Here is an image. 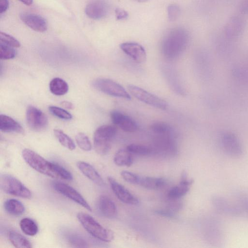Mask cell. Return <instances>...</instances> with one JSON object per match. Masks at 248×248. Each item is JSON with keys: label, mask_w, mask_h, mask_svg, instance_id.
<instances>
[{"label": "cell", "mask_w": 248, "mask_h": 248, "mask_svg": "<svg viewBox=\"0 0 248 248\" xmlns=\"http://www.w3.org/2000/svg\"><path fill=\"white\" fill-rule=\"evenodd\" d=\"M189 40L188 32L182 28H175L164 36L161 44V51L167 59H176L186 48Z\"/></svg>", "instance_id": "cell-1"}, {"label": "cell", "mask_w": 248, "mask_h": 248, "mask_svg": "<svg viewBox=\"0 0 248 248\" xmlns=\"http://www.w3.org/2000/svg\"><path fill=\"white\" fill-rule=\"evenodd\" d=\"M77 217L85 230L94 237L105 242H109L113 240V232L102 226L91 216L83 212H79Z\"/></svg>", "instance_id": "cell-2"}, {"label": "cell", "mask_w": 248, "mask_h": 248, "mask_svg": "<svg viewBox=\"0 0 248 248\" xmlns=\"http://www.w3.org/2000/svg\"><path fill=\"white\" fill-rule=\"evenodd\" d=\"M22 155L25 162L36 171L52 178H59L55 170L54 162L46 160L34 151L27 148L23 150Z\"/></svg>", "instance_id": "cell-3"}, {"label": "cell", "mask_w": 248, "mask_h": 248, "mask_svg": "<svg viewBox=\"0 0 248 248\" xmlns=\"http://www.w3.org/2000/svg\"><path fill=\"white\" fill-rule=\"evenodd\" d=\"M117 131V127L111 125H102L96 129L93 136V145L97 154L104 155L108 153Z\"/></svg>", "instance_id": "cell-4"}, {"label": "cell", "mask_w": 248, "mask_h": 248, "mask_svg": "<svg viewBox=\"0 0 248 248\" xmlns=\"http://www.w3.org/2000/svg\"><path fill=\"white\" fill-rule=\"evenodd\" d=\"M92 85L95 89L106 94L127 100L131 99L130 94L125 89L111 79L98 78L93 81Z\"/></svg>", "instance_id": "cell-5"}, {"label": "cell", "mask_w": 248, "mask_h": 248, "mask_svg": "<svg viewBox=\"0 0 248 248\" xmlns=\"http://www.w3.org/2000/svg\"><path fill=\"white\" fill-rule=\"evenodd\" d=\"M0 186L5 193L24 198H29L31 193L19 180L10 174L0 176Z\"/></svg>", "instance_id": "cell-6"}, {"label": "cell", "mask_w": 248, "mask_h": 248, "mask_svg": "<svg viewBox=\"0 0 248 248\" xmlns=\"http://www.w3.org/2000/svg\"><path fill=\"white\" fill-rule=\"evenodd\" d=\"M174 137V135H155L151 146L153 154L164 156L175 155L177 152V145Z\"/></svg>", "instance_id": "cell-7"}, {"label": "cell", "mask_w": 248, "mask_h": 248, "mask_svg": "<svg viewBox=\"0 0 248 248\" xmlns=\"http://www.w3.org/2000/svg\"><path fill=\"white\" fill-rule=\"evenodd\" d=\"M127 89L130 93L139 101L152 107L165 110L168 107L167 103L163 99L139 87L129 85Z\"/></svg>", "instance_id": "cell-8"}, {"label": "cell", "mask_w": 248, "mask_h": 248, "mask_svg": "<svg viewBox=\"0 0 248 248\" xmlns=\"http://www.w3.org/2000/svg\"><path fill=\"white\" fill-rule=\"evenodd\" d=\"M246 27L247 22L244 18L238 15H233L224 25L222 33L227 39L233 41L243 34Z\"/></svg>", "instance_id": "cell-9"}, {"label": "cell", "mask_w": 248, "mask_h": 248, "mask_svg": "<svg viewBox=\"0 0 248 248\" xmlns=\"http://www.w3.org/2000/svg\"><path fill=\"white\" fill-rule=\"evenodd\" d=\"M26 120L29 127L35 131H42L48 125V119L45 114L32 106H29L27 108Z\"/></svg>", "instance_id": "cell-10"}, {"label": "cell", "mask_w": 248, "mask_h": 248, "mask_svg": "<svg viewBox=\"0 0 248 248\" xmlns=\"http://www.w3.org/2000/svg\"><path fill=\"white\" fill-rule=\"evenodd\" d=\"M53 188L58 192L78 203L89 211L92 208L83 197L75 188L68 185L58 181L52 183Z\"/></svg>", "instance_id": "cell-11"}, {"label": "cell", "mask_w": 248, "mask_h": 248, "mask_svg": "<svg viewBox=\"0 0 248 248\" xmlns=\"http://www.w3.org/2000/svg\"><path fill=\"white\" fill-rule=\"evenodd\" d=\"M108 180L112 191L119 200L128 204H139V199L113 177L109 176L108 177Z\"/></svg>", "instance_id": "cell-12"}, {"label": "cell", "mask_w": 248, "mask_h": 248, "mask_svg": "<svg viewBox=\"0 0 248 248\" xmlns=\"http://www.w3.org/2000/svg\"><path fill=\"white\" fill-rule=\"evenodd\" d=\"M220 143L223 151L230 156L237 157L242 154V145L237 138L232 134H224L221 138Z\"/></svg>", "instance_id": "cell-13"}, {"label": "cell", "mask_w": 248, "mask_h": 248, "mask_svg": "<svg viewBox=\"0 0 248 248\" xmlns=\"http://www.w3.org/2000/svg\"><path fill=\"white\" fill-rule=\"evenodd\" d=\"M113 124L126 132H134L137 130L138 125L129 116L117 110H113L110 114Z\"/></svg>", "instance_id": "cell-14"}, {"label": "cell", "mask_w": 248, "mask_h": 248, "mask_svg": "<svg viewBox=\"0 0 248 248\" xmlns=\"http://www.w3.org/2000/svg\"><path fill=\"white\" fill-rule=\"evenodd\" d=\"M120 48L137 63H143L146 60V53L144 48L138 43L124 42L120 45Z\"/></svg>", "instance_id": "cell-15"}, {"label": "cell", "mask_w": 248, "mask_h": 248, "mask_svg": "<svg viewBox=\"0 0 248 248\" xmlns=\"http://www.w3.org/2000/svg\"><path fill=\"white\" fill-rule=\"evenodd\" d=\"M108 10V5L106 0H92L86 6L85 12L89 18L98 20L105 17Z\"/></svg>", "instance_id": "cell-16"}, {"label": "cell", "mask_w": 248, "mask_h": 248, "mask_svg": "<svg viewBox=\"0 0 248 248\" xmlns=\"http://www.w3.org/2000/svg\"><path fill=\"white\" fill-rule=\"evenodd\" d=\"M20 18L25 25L34 31L44 32L47 30V22L46 19L40 15L24 13L20 14Z\"/></svg>", "instance_id": "cell-17"}, {"label": "cell", "mask_w": 248, "mask_h": 248, "mask_svg": "<svg viewBox=\"0 0 248 248\" xmlns=\"http://www.w3.org/2000/svg\"><path fill=\"white\" fill-rule=\"evenodd\" d=\"M213 203L216 210L222 214L237 216L242 212V209L239 206L232 204L220 196H215L213 198Z\"/></svg>", "instance_id": "cell-18"}, {"label": "cell", "mask_w": 248, "mask_h": 248, "mask_svg": "<svg viewBox=\"0 0 248 248\" xmlns=\"http://www.w3.org/2000/svg\"><path fill=\"white\" fill-rule=\"evenodd\" d=\"M192 183V179L187 178L186 172H183L179 184L172 187L169 191L168 198L171 200H176L184 196L189 191Z\"/></svg>", "instance_id": "cell-19"}, {"label": "cell", "mask_w": 248, "mask_h": 248, "mask_svg": "<svg viewBox=\"0 0 248 248\" xmlns=\"http://www.w3.org/2000/svg\"><path fill=\"white\" fill-rule=\"evenodd\" d=\"M97 208L101 214L107 218H113L117 215L115 203L107 196H100L97 202Z\"/></svg>", "instance_id": "cell-20"}, {"label": "cell", "mask_w": 248, "mask_h": 248, "mask_svg": "<svg viewBox=\"0 0 248 248\" xmlns=\"http://www.w3.org/2000/svg\"><path fill=\"white\" fill-rule=\"evenodd\" d=\"M77 166L80 171L93 182L99 186L105 185V182L99 173L91 164L80 161L77 162Z\"/></svg>", "instance_id": "cell-21"}, {"label": "cell", "mask_w": 248, "mask_h": 248, "mask_svg": "<svg viewBox=\"0 0 248 248\" xmlns=\"http://www.w3.org/2000/svg\"><path fill=\"white\" fill-rule=\"evenodd\" d=\"M0 130L3 132L24 134V129L16 120L4 114L0 115Z\"/></svg>", "instance_id": "cell-22"}, {"label": "cell", "mask_w": 248, "mask_h": 248, "mask_svg": "<svg viewBox=\"0 0 248 248\" xmlns=\"http://www.w3.org/2000/svg\"><path fill=\"white\" fill-rule=\"evenodd\" d=\"M166 183L163 178L144 177H140L139 185L148 189L157 190L164 187Z\"/></svg>", "instance_id": "cell-23"}, {"label": "cell", "mask_w": 248, "mask_h": 248, "mask_svg": "<svg viewBox=\"0 0 248 248\" xmlns=\"http://www.w3.org/2000/svg\"><path fill=\"white\" fill-rule=\"evenodd\" d=\"M114 162L118 166H131L133 163L132 154L126 148H122L115 153Z\"/></svg>", "instance_id": "cell-24"}, {"label": "cell", "mask_w": 248, "mask_h": 248, "mask_svg": "<svg viewBox=\"0 0 248 248\" xmlns=\"http://www.w3.org/2000/svg\"><path fill=\"white\" fill-rule=\"evenodd\" d=\"M4 208L8 214L14 216H20L25 211V207L22 203L15 199L7 200L4 202Z\"/></svg>", "instance_id": "cell-25"}, {"label": "cell", "mask_w": 248, "mask_h": 248, "mask_svg": "<svg viewBox=\"0 0 248 248\" xmlns=\"http://www.w3.org/2000/svg\"><path fill=\"white\" fill-rule=\"evenodd\" d=\"M68 89V85L66 82L61 78H55L49 83V90L54 95H64L67 93Z\"/></svg>", "instance_id": "cell-26"}, {"label": "cell", "mask_w": 248, "mask_h": 248, "mask_svg": "<svg viewBox=\"0 0 248 248\" xmlns=\"http://www.w3.org/2000/svg\"><path fill=\"white\" fill-rule=\"evenodd\" d=\"M8 238L13 245L17 248H31L30 242L21 234L15 231H11L8 233Z\"/></svg>", "instance_id": "cell-27"}, {"label": "cell", "mask_w": 248, "mask_h": 248, "mask_svg": "<svg viewBox=\"0 0 248 248\" xmlns=\"http://www.w3.org/2000/svg\"><path fill=\"white\" fill-rule=\"evenodd\" d=\"M22 231L26 235L34 236L38 231V227L35 222L28 217L22 218L19 223Z\"/></svg>", "instance_id": "cell-28"}, {"label": "cell", "mask_w": 248, "mask_h": 248, "mask_svg": "<svg viewBox=\"0 0 248 248\" xmlns=\"http://www.w3.org/2000/svg\"><path fill=\"white\" fill-rule=\"evenodd\" d=\"M150 129L155 135L170 134L174 135V130L169 124L161 122L153 123Z\"/></svg>", "instance_id": "cell-29"}, {"label": "cell", "mask_w": 248, "mask_h": 248, "mask_svg": "<svg viewBox=\"0 0 248 248\" xmlns=\"http://www.w3.org/2000/svg\"><path fill=\"white\" fill-rule=\"evenodd\" d=\"M54 134L60 143L64 147L70 150H74L76 148V145L67 135L60 129H54Z\"/></svg>", "instance_id": "cell-30"}, {"label": "cell", "mask_w": 248, "mask_h": 248, "mask_svg": "<svg viewBox=\"0 0 248 248\" xmlns=\"http://www.w3.org/2000/svg\"><path fill=\"white\" fill-rule=\"evenodd\" d=\"M126 148L132 154L147 155L153 154L151 147L146 145L133 143L128 145Z\"/></svg>", "instance_id": "cell-31"}, {"label": "cell", "mask_w": 248, "mask_h": 248, "mask_svg": "<svg viewBox=\"0 0 248 248\" xmlns=\"http://www.w3.org/2000/svg\"><path fill=\"white\" fill-rule=\"evenodd\" d=\"M67 241L73 247L87 248L88 245L87 241L81 236L77 234H70L67 236Z\"/></svg>", "instance_id": "cell-32"}, {"label": "cell", "mask_w": 248, "mask_h": 248, "mask_svg": "<svg viewBox=\"0 0 248 248\" xmlns=\"http://www.w3.org/2000/svg\"><path fill=\"white\" fill-rule=\"evenodd\" d=\"M76 142L78 147L85 151L91 150L92 146L88 136L84 133L80 132L75 137Z\"/></svg>", "instance_id": "cell-33"}, {"label": "cell", "mask_w": 248, "mask_h": 248, "mask_svg": "<svg viewBox=\"0 0 248 248\" xmlns=\"http://www.w3.org/2000/svg\"><path fill=\"white\" fill-rule=\"evenodd\" d=\"M49 112L56 117L65 120H69L72 118V115L64 109L54 106L48 107Z\"/></svg>", "instance_id": "cell-34"}, {"label": "cell", "mask_w": 248, "mask_h": 248, "mask_svg": "<svg viewBox=\"0 0 248 248\" xmlns=\"http://www.w3.org/2000/svg\"><path fill=\"white\" fill-rule=\"evenodd\" d=\"M16 52L13 47L0 42V58L2 60H9L15 58Z\"/></svg>", "instance_id": "cell-35"}, {"label": "cell", "mask_w": 248, "mask_h": 248, "mask_svg": "<svg viewBox=\"0 0 248 248\" xmlns=\"http://www.w3.org/2000/svg\"><path fill=\"white\" fill-rule=\"evenodd\" d=\"M0 42L13 47H19L20 46V42L15 37L5 32H0Z\"/></svg>", "instance_id": "cell-36"}, {"label": "cell", "mask_w": 248, "mask_h": 248, "mask_svg": "<svg viewBox=\"0 0 248 248\" xmlns=\"http://www.w3.org/2000/svg\"><path fill=\"white\" fill-rule=\"evenodd\" d=\"M54 167L59 178L66 180H71L73 179L72 174L60 165L54 162Z\"/></svg>", "instance_id": "cell-37"}, {"label": "cell", "mask_w": 248, "mask_h": 248, "mask_svg": "<svg viewBox=\"0 0 248 248\" xmlns=\"http://www.w3.org/2000/svg\"><path fill=\"white\" fill-rule=\"evenodd\" d=\"M168 19L170 21L176 20L180 14V9L176 4H170L167 7Z\"/></svg>", "instance_id": "cell-38"}, {"label": "cell", "mask_w": 248, "mask_h": 248, "mask_svg": "<svg viewBox=\"0 0 248 248\" xmlns=\"http://www.w3.org/2000/svg\"><path fill=\"white\" fill-rule=\"evenodd\" d=\"M123 178L127 182L132 184H139L140 177L133 172L124 170L121 172Z\"/></svg>", "instance_id": "cell-39"}, {"label": "cell", "mask_w": 248, "mask_h": 248, "mask_svg": "<svg viewBox=\"0 0 248 248\" xmlns=\"http://www.w3.org/2000/svg\"><path fill=\"white\" fill-rule=\"evenodd\" d=\"M238 198L241 209L248 214V196L240 195Z\"/></svg>", "instance_id": "cell-40"}, {"label": "cell", "mask_w": 248, "mask_h": 248, "mask_svg": "<svg viewBox=\"0 0 248 248\" xmlns=\"http://www.w3.org/2000/svg\"><path fill=\"white\" fill-rule=\"evenodd\" d=\"M115 14L116 19L117 20L126 19L128 18L129 15L127 11L120 8L115 9Z\"/></svg>", "instance_id": "cell-41"}, {"label": "cell", "mask_w": 248, "mask_h": 248, "mask_svg": "<svg viewBox=\"0 0 248 248\" xmlns=\"http://www.w3.org/2000/svg\"><path fill=\"white\" fill-rule=\"evenodd\" d=\"M238 10L243 15H248V0H241L238 5Z\"/></svg>", "instance_id": "cell-42"}, {"label": "cell", "mask_w": 248, "mask_h": 248, "mask_svg": "<svg viewBox=\"0 0 248 248\" xmlns=\"http://www.w3.org/2000/svg\"><path fill=\"white\" fill-rule=\"evenodd\" d=\"M9 7L8 0H0V13L2 14L7 11Z\"/></svg>", "instance_id": "cell-43"}, {"label": "cell", "mask_w": 248, "mask_h": 248, "mask_svg": "<svg viewBox=\"0 0 248 248\" xmlns=\"http://www.w3.org/2000/svg\"><path fill=\"white\" fill-rule=\"evenodd\" d=\"M61 105L64 107V108L72 109L74 108V106L71 102H70L67 101H63L61 102Z\"/></svg>", "instance_id": "cell-44"}, {"label": "cell", "mask_w": 248, "mask_h": 248, "mask_svg": "<svg viewBox=\"0 0 248 248\" xmlns=\"http://www.w3.org/2000/svg\"><path fill=\"white\" fill-rule=\"evenodd\" d=\"M26 5H31L33 2V0H18Z\"/></svg>", "instance_id": "cell-45"}, {"label": "cell", "mask_w": 248, "mask_h": 248, "mask_svg": "<svg viewBox=\"0 0 248 248\" xmlns=\"http://www.w3.org/2000/svg\"><path fill=\"white\" fill-rule=\"evenodd\" d=\"M136 1L140 3L145 2H146L149 0H135Z\"/></svg>", "instance_id": "cell-46"}]
</instances>
